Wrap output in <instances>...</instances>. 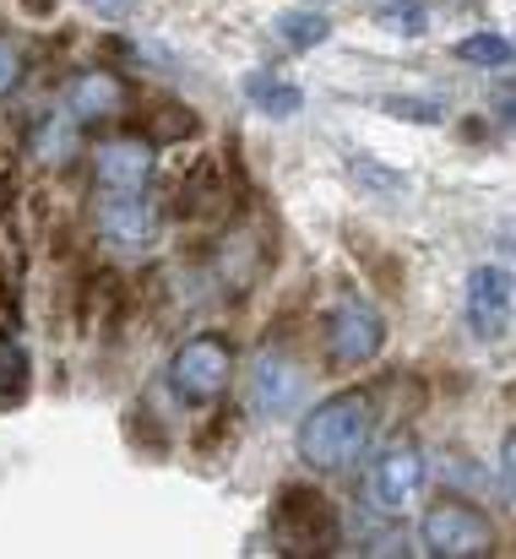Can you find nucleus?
Instances as JSON below:
<instances>
[{"label":"nucleus","instance_id":"obj_15","mask_svg":"<svg viewBox=\"0 0 516 559\" xmlns=\"http://www.w3.org/2000/svg\"><path fill=\"white\" fill-rule=\"evenodd\" d=\"M370 16H375V27L391 33V38H424V27H430V11H424L419 0H375Z\"/></svg>","mask_w":516,"mask_h":559},{"label":"nucleus","instance_id":"obj_1","mask_svg":"<svg viewBox=\"0 0 516 559\" xmlns=\"http://www.w3.org/2000/svg\"><path fill=\"white\" fill-rule=\"evenodd\" d=\"M375 440V402L364 391H338L300 418V456L316 473H348Z\"/></svg>","mask_w":516,"mask_h":559},{"label":"nucleus","instance_id":"obj_17","mask_svg":"<svg viewBox=\"0 0 516 559\" xmlns=\"http://www.w3.org/2000/svg\"><path fill=\"white\" fill-rule=\"evenodd\" d=\"M71 147H77V120H71V115H44L38 131H33V153H38L44 164H66Z\"/></svg>","mask_w":516,"mask_h":559},{"label":"nucleus","instance_id":"obj_22","mask_svg":"<svg viewBox=\"0 0 516 559\" xmlns=\"http://www.w3.org/2000/svg\"><path fill=\"white\" fill-rule=\"evenodd\" d=\"M16 82H22V55H16V49L0 38V93H11Z\"/></svg>","mask_w":516,"mask_h":559},{"label":"nucleus","instance_id":"obj_10","mask_svg":"<svg viewBox=\"0 0 516 559\" xmlns=\"http://www.w3.org/2000/svg\"><path fill=\"white\" fill-rule=\"evenodd\" d=\"M93 186L98 190H148L153 186V142L115 136L93 147Z\"/></svg>","mask_w":516,"mask_h":559},{"label":"nucleus","instance_id":"obj_23","mask_svg":"<svg viewBox=\"0 0 516 559\" xmlns=\"http://www.w3.org/2000/svg\"><path fill=\"white\" fill-rule=\"evenodd\" d=\"M93 16H104V22H126L131 11H137V0H82Z\"/></svg>","mask_w":516,"mask_h":559},{"label":"nucleus","instance_id":"obj_4","mask_svg":"<svg viewBox=\"0 0 516 559\" xmlns=\"http://www.w3.org/2000/svg\"><path fill=\"white\" fill-rule=\"evenodd\" d=\"M98 234L115 255L126 261H142L159 250V234H164V212L148 190H98Z\"/></svg>","mask_w":516,"mask_h":559},{"label":"nucleus","instance_id":"obj_9","mask_svg":"<svg viewBox=\"0 0 516 559\" xmlns=\"http://www.w3.org/2000/svg\"><path fill=\"white\" fill-rule=\"evenodd\" d=\"M462 321L479 343L512 337V272L506 266H473L468 294H462Z\"/></svg>","mask_w":516,"mask_h":559},{"label":"nucleus","instance_id":"obj_19","mask_svg":"<svg viewBox=\"0 0 516 559\" xmlns=\"http://www.w3.org/2000/svg\"><path fill=\"white\" fill-rule=\"evenodd\" d=\"M380 109H386L391 120H419V126H441V120H446V104H441V98H408V93H402V98H386Z\"/></svg>","mask_w":516,"mask_h":559},{"label":"nucleus","instance_id":"obj_11","mask_svg":"<svg viewBox=\"0 0 516 559\" xmlns=\"http://www.w3.org/2000/svg\"><path fill=\"white\" fill-rule=\"evenodd\" d=\"M120 109H126V87L109 71H82L66 87V115L71 120H115Z\"/></svg>","mask_w":516,"mask_h":559},{"label":"nucleus","instance_id":"obj_2","mask_svg":"<svg viewBox=\"0 0 516 559\" xmlns=\"http://www.w3.org/2000/svg\"><path fill=\"white\" fill-rule=\"evenodd\" d=\"M272 533H278L283 555H338V544H343L338 506L321 489H310V484H289L278 495Z\"/></svg>","mask_w":516,"mask_h":559},{"label":"nucleus","instance_id":"obj_13","mask_svg":"<svg viewBox=\"0 0 516 559\" xmlns=\"http://www.w3.org/2000/svg\"><path fill=\"white\" fill-rule=\"evenodd\" d=\"M272 33H278L289 49H321V44L332 38V22H327L321 11L300 5V11H278V16H272Z\"/></svg>","mask_w":516,"mask_h":559},{"label":"nucleus","instance_id":"obj_16","mask_svg":"<svg viewBox=\"0 0 516 559\" xmlns=\"http://www.w3.org/2000/svg\"><path fill=\"white\" fill-rule=\"evenodd\" d=\"M512 38L506 33H495V27H484V33H468L462 44H457V60H468V66H484V71H512Z\"/></svg>","mask_w":516,"mask_h":559},{"label":"nucleus","instance_id":"obj_18","mask_svg":"<svg viewBox=\"0 0 516 559\" xmlns=\"http://www.w3.org/2000/svg\"><path fill=\"white\" fill-rule=\"evenodd\" d=\"M159 115L164 120H148V142H179V136H196L201 131L196 109H185V104H159Z\"/></svg>","mask_w":516,"mask_h":559},{"label":"nucleus","instance_id":"obj_12","mask_svg":"<svg viewBox=\"0 0 516 559\" xmlns=\"http://www.w3.org/2000/svg\"><path fill=\"white\" fill-rule=\"evenodd\" d=\"M245 93H250V104H256L261 115H272V120H294V115L305 109V93H300L294 82H278L272 71H256V76L245 82Z\"/></svg>","mask_w":516,"mask_h":559},{"label":"nucleus","instance_id":"obj_6","mask_svg":"<svg viewBox=\"0 0 516 559\" xmlns=\"http://www.w3.org/2000/svg\"><path fill=\"white\" fill-rule=\"evenodd\" d=\"M239 396H245L250 418H289L305 396V370L283 348H261V354H250V365L239 374Z\"/></svg>","mask_w":516,"mask_h":559},{"label":"nucleus","instance_id":"obj_14","mask_svg":"<svg viewBox=\"0 0 516 559\" xmlns=\"http://www.w3.org/2000/svg\"><path fill=\"white\" fill-rule=\"evenodd\" d=\"M27 385H33V359H27L22 337L0 332V407L22 402V396H27Z\"/></svg>","mask_w":516,"mask_h":559},{"label":"nucleus","instance_id":"obj_25","mask_svg":"<svg viewBox=\"0 0 516 559\" xmlns=\"http://www.w3.org/2000/svg\"><path fill=\"white\" fill-rule=\"evenodd\" d=\"M305 5H327V0H305Z\"/></svg>","mask_w":516,"mask_h":559},{"label":"nucleus","instance_id":"obj_5","mask_svg":"<svg viewBox=\"0 0 516 559\" xmlns=\"http://www.w3.org/2000/svg\"><path fill=\"white\" fill-rule=\"evenodd\" d=\"M228 380H234V354H228V343L223 337H185L179 348H174L169 359V385L179 402H190V407H207V402H218L223 391H228Z\"/></svg>","mask_w":516,"mask_h":559},{"label":"nucleus","instance_id":"obj_24","mask_svg":"<svg viewBox=\"0 0 516 559\" xmlns=\"http://www.w3.org/2000/svg\"><path fill=\"white\" fill-rule=\"evenodd\" d=\"M495 115H501V120H512V87H506V82L495 87Z\"/></svg>","mask_w":516,"mask_h":559},{"label":"nucleus","instance_id":"obj_20","mask_svg":"<svg viewBox=\"0 0 516 559\" xmlns=\"http://www.w3.org/2000/svg\"><path fill=\"white\" fill-rule=\"evenodd\" d=\"M348 175L359 180V186H370V190H408V180L402 175H391V169H380L375 158H364V153H348Z\"/></svg>","mask_w":516,"mask_h":559},{"label":"nucleus","instance_id":"obj_7","mask_svg":"<svg viewBox=\"0 0 516 559\" xmlns=\"http://www.w3.org/2000/svg\"><path fill=\"white\" fill-rule=\"evenodd\" d=\"M419 544L435 559H484L495 549V527L484 511L462 506V500H441L424 522H419Z\"/></svg>","mask_w":516,"mask_h":559},{"label":"nucleus","instance_id":"obj_8","mask_svg":"<svg viewBox=\"0 0 516 559\" xmlns=\"http://www.w3.org/2000/svg\"><path fill=\"white\" fill-rule=\"evenodd\" d=\"M321 337H327V359L338 370H359V365H370L386 348V316L370 299H338L327 310Z\"/></svg>","mask_w":516,"mask_h":559},{"label":"nucleus","instance_id":"obj_3","mask_svg":"<svg viewBox=\"0 0 516 559\" xmlns=\"http://www.w3.org/2000/svg\"><path fill=\"white\" fill-rule=\"evenodd\" d=\"M424 478H430V462H424L419 445H408V440L402 445H386L370 462V473H364V506L375 516L397 522V516H408L424 500Z\"/></svg>","mask_w":516,"mask_h":559},{"label":"nucleus","instance_id":"obj_21","mask_svg":"<svg viewBox=\"0 0 516 559\" xmlns=\"http://www.w3.org/2000/svg\"><path fill=\"white\" fill-rule=\"evenodd\" d=\"M495 473H501V500L512 506L516 500V440L512 435L501 440V462H495Z\"/></svg>","mask_w":516,"mask_h":559}]
</instances>
